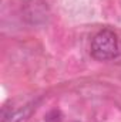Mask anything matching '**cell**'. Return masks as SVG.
Instances as JSON below:
<instances>
[{"instance_id":"obj_1","label":"cell","mask_w":121,"mask_h":122,"mask_svg":"<svg viewBox=\"0 0 121 122\" xmlns=\"http://www.w3.org/2000/svg\"><path fill=\"white\" fill-rule=\"evenodd\" d=\"M118 38L108 29L98 31L91 41V56L98 61H108L118 56Z\"/></svg>"}]
</instances>
